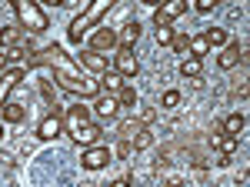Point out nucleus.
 I'll return each instance as SVG.
<instances>
[{
    "mask_svg": "<svg viewBox=\"0 0 250 187\" xmlns=\"http://www.w3.org/2000/svg\"><path fill=\"white\" fill-rule=\"evenodd\" d=\"M114 7H117V0H90L83 14H77V17L70 20V27H67V40H70V44H80L83 34H87L90 27H100V20L107 17Z\"/></svg>",
    "mask_w": 250,
    "mask_h": 187,
    "instance_id": "1",
    "label": "nucleus"
},
{
    "mask_svg": "<svg viewBox=\"0 0 250 187\" xmlns=\"http://www.w3.org/2000/svg\"><path fill=\"white\" fill-rule=\"evenodd\" d=\"M10 7H14L17 23L23 27V30H30V34H43V30L50 27V20H47L43 10H40L37 0H10Z\"/></svg>",
    "mask_w": 250,
    "mask_h": 187,
    "instance_id": "2",
    "label": "nucleus"
},
{
    "mask_svg": "<svg viewBox=\"0 0 250 187\" xmlns=\"http://www.w3.org/2000/svg\"><path fill=\"white\" fill-rule=\"evenodd\" d=\"M54 80L67 94H77V97H97L100 94V80H94V77H87V74H57Z\"/></svg>",
    "mask_w": 250,
    "mask_h": 187,
    "instance_id": "3",
    "label": "nucleus"
},
{
    "mask_svg": "<svg viewBox=\"0 0 250 187\" xmlns=\"http://www.w3.org/2000/svg\"><path fill=\"white\" fill-rule=\"evenodd\" d=\"M110 157H114V150L107 147L104 140H97V144H87V147L80 150V167L83 170H104L110 164Z\"/></svg>",
    "mask_w": 250,
    "mask_h": 187,
    "instance_id": "4",
    "label": "nucleus"
},
{
    "mask_svg": "<svg viewBox=\"0 0 250 187\" xmlns=\"http://www.w3.org/2000/svg\"><path fill=\"white\" fill-rule=\"evenodd\" d=\"M114 70L124 80H130V77L140 74V60H137V54L130 50V47H117V54H114Z\"/></svg>",
    "mask_w": 250,
    "mask_h": 187,
    "instance_id": "5",
    "label": "nucleus"
},
{
    "mask_svg": "<svg viewBox=\"0 0 250 187\" xmlns=\"http://www.w3.org/2000/svg\"><path fill=\"white\" fill-rule=\"evenodd\" d=\"M187 10V0H160V7H154V27H167Z\"/></svg>",
    "mask_w": 250,
    "mask_h": 187,
    "instance_id": "6",
    "label": "nucleus"
},
{
    "mask_svg": "<svg viewBox=\"0 0 250 187\" xmlns=\"http://www.w3.org/2000/svg\"><path fill=\"white\" fill-rule=\"evenodd\" d=\"M77 64L87 70V74H97V77L110 70V67H107V57H104V50H94V47H83V50L77 54Z\"/></svg>",
    "mask_w": 250,
    "mask_h": 187,
    "instance_id": "7",
    "label": "nucleus"
},
{
    "mask_svg": "<svg viewBox=\"0 0 250 187\" xmlns=\"http://www.w3.org/2000/svg\"><path fill=\"white\" fill-rule=\"evenodd\" d=\"M60 134H63V114H57V111L43 114L37 124V137L40 140H57Z\"/></svg>",
    "mask_w": 250,
    "mask_h": 187,
    "instance_id": "8",
    "label": "nucleus"
},
{
    "mask_svg": "<svg viewBox=\"0 0 250 187\" xmlns=\"http://www.w3.org/2000/svg\"><path fill=\"white\" fill-rule=\"evenodd\" d=\"M20 80H23V67H7V70L0 74V111H3L7 97L20 87Z\"/></svg>",
    "mask_w": 250,
    "mask_h": 187,
    "instance_id": "9",
    "label": "nucleus"
},
{
    "mask_svg": "<svg viewBox=\"0 0 250 187\" xmlns=\"http://www.w3.org/2000/svg\"><path fill=\"white\" fill-rule=\"evenodd\" d=\"M83 124H90V111H87V107L74 104V107H67V111H63V131L70 134V137H74Z\"/></svg>",
    "mask_w": 250,
    "mask_h": 187,
    "instance_id": "10",
    "label": "nucleus"
},
{
    "mask_svg": "<svg viewBox=\"0 0 250 187\" xmlns=\"http://www.w3.org/2000/svg\"><path fill=\"white\" fill-rule=\"evenodd\" d=\"M94 114L100 117V120H114L117 114H120V100H117V94H97Z\"/></svg>",
    "mask_w": 250,
    "mask_h": 187,
    "instance_id": "11",
    "label": "nucleus"
},
{
    "mask_svg": "<svg viewBox=\"0 0 250 187\" xmlns=\"http://www.w3.org/2000/svg\"><path fill=\"white\" fill-rule=\"evenodd\" d=\"M244 60V47H240V40H233V44H224V50L217 54V67L220 70H230Z\"/></svg>",
    "mask_w": 250,
    "mask_h": 187,
    "instance_id": "12",
    "label": "nucleus"
},
{
    "mask_svg": "<svg viewBox=\"0 0 250 187\" xmlns=\"http://www.w3.org/2000/svg\"><path fill=\"white\" fill-rule=\"evenodd\" d=\"M140 34H144V27H140L137 20H130V23H124V30L117 34V47H134L137 40H140Z\"/></svg>",
    "mask_w": 250,
    "mask_h": 187,
    "instance_id": "13",
    "label": "nucleus"
},
{
    "mask_svg": "<svg viewBox=\"0 0 250 187\" xmlns=\"http://www.w3.org/2000/svg\"><path fill=\"white\" fill-rule=\"evenodd\" d=\"M90 47H94V50H110V47H117V30L100 27L94 37H90Z\"/></svg>",
    "mask_w": 250,
    "mask_h": 187,
    "instance_id": "14",
    "label": "nucleus"
},
{
    "mask_svg": "<svg viewBox=\"0 0 250 187\" xmlns=\"http://www.w3.org/2000/svg\"><path fill=\"white\" fill-rule=\"evenodd\" d=\"M100 134H104V131L97 127L94 120H90V124H83V127H80V131L74 134V140H77L80 147H87V144H97V140H100Z\"/></svg>",
    "mask_w": 250,
    "mask_h": 187,
    "instance_id": "15",
    "label": "nucleus"
},
{
    "mask_svg": "<svg viewBox=\"0 0 250 187\" xmlns=\"http://www.w3.org/2000/svg\"><path fill=\"white\" fill-rule=\"evenodd\" d=\"M200 74H204V60H200V57H187V60L180 64V77H187V80H197Z\"/></svg>",
    "mask_w": 250,
    "mask_h": 187,
    "instance_id": "16",
    "label": "nucleus"
},
{
    "mask_svg": "<svg viewBox=\"0 0 250 187\" xmlns=\"http://www.w3.org/2000/svg\"><path fill=\"white\" fill-rule=\"evenodd\" d=\"M124 87V77L117 74V70H107V74H100V91H107V94H117Z\"/></svg>",
    "mask_w": 250,
    "mask_h": 187,
    "instance_id": "17",
    "label": "nucleus"
},
{
    "mask_svg": "<svg viewBox=\"0 0 250 187\" xmlns=\"http://www.w3.org/2000/svg\"><path fill=\"white\" fill-rule=\"evenodd\" d=\"M244 127H247V117L244 114H227V120H224V134H244Z\"/></svg>",
    "mask_w": 250,
    "mask_h": 187,
    "instance_id": "18",
    "label": "nucleus"
},
{
    "mask_svg": "<svg viewBox=\"0 0 250 187\" xmlns=\"http://www.w3.org/2000/svg\"><path fill=\"white\" fill-rule=\"evenodd\" d=\"M0 114H3V120H10V124H20V120L27 117V107H23V104H10V100H7Z\"/></svg>",
    "mask_w": 250,
    "mask_h": 187,
    "instance_id": "19",
    "label": "nucleus"
},
{
    "mask_svg": "<svg viewBox=\"0 0 250 187\" xmlns=\"http://www.w3.org/2000/svg\"><path fill=\"white\" fill-rule=\"evenodd\" d=\"M117 100H120V107H137V100H140V97H137L134 84H127V80H124V87L117 91Z\"/></svg>",
    "mask_w": 250,
    "mask_h": 187,
    "instance_id": "20",
    "label": "nucleus"
},
{
    "mask_svg": "<svg viewBox=\"0 0 250 187\" xmlns=\"http://www.w3.org/2000/svg\"><path fill=\"white\" fill-rule=\"evenodd\" d=\"M187 50H190V57H200V60H204V57L210 54V44H207L204 34H197V37H190V47H187Z\"/></svg>",
    "mask_w": 250,
    "mask_h": 187,
    "instance_id": "21",
    "label": "nucleus"
},
{
    "mask_svg": "<svg viewBox=\"0 0 250 187\" xmlns=\"http://www.w3.org/2000/svg\"><path fill=\"white\" fill-rule=\"evenodd\" d=\"M204 37H207L210 47H224L227 44V30L224 27H210V30H204Z\"/></svg>",
    "mask_w": 250,
    "mask_h": 187,
    "instance_id": "22",
    "label": "nucleus"
},
{
    "mask_svg": "<svg viewBox=\"0 0 250 187\" xmlns=\"http://www.w3.org/2000/svg\"><path fill=\"white\" fill-rule=\"evenodd\" d=\"M140 127H144L140 120H124V124H120V134H117V137H124V140H134Z\"/></svg>",
    "mask_w": 250,
    "mask_h": 187,
    "instance_id": "23",
    "label": "nucleus"
},
{
    "mask_svg": "<svg viewBox=\"0 0 250 187\" xmlns=\"http://www.w3.org/2000/svg\"><path fill=\"white\" fill-rule=\"evenodd\" d=\"M150 144H154V137H150V131H147V124H144V127L137 131V137H134V150H147Z\"/></svg>",
    "mask_w": 250,
    "mask_h": 187,
    "instance_id": "24",
    "label": "nucleus"
},
{
    "mask_svg": "<svg viewBox=\"0 0 250 187\" xmlns=\"http://www.w3.org/2000/svg\"><path fill=\"white\" fill-rule=\"evenodd\" d=\"M170 47L177 50V54H187V47H190V37H184V34H173Z\"/></svg>",
    "mask_w": 250,
    "mask_h": 187,
    "instance_id": "25",
    "label": "nucleus"
},
{
    "mask_svg": "<svg viewBox=\"0 0 250 187\" xmlns=\"http://www.w3.org/2000/svg\"><path fill=\"white\" fill-rule=\"evenodd\" d=\"M170 40H173V27L170 23H167V27H157V44H160V47H167Z\"/></svg>",
    "mask_w": 250,
    "mask_h": 187,
    "instance_id": "26",
    "label": "nucleus"
},
{
    "mask_svg": "<svg viewBox=\"0 0 250 187\" xmlns=\"http://www.w3.org/2000/svg\"><path fill=\"white\" fill-rule=\"evenodd\" d=\"M180 104V91H164V97H160V107H177Z\"/></svg>",
    "mask_w": 250,
    "mask_h": 187,
    "instance_id": "27",
    "label": "nucleus"
},
{
    "mask_svg": "<svg viewBox=\"0 0 250 187\" xmlns=\"http://www.w3.org/2000/svg\"><path fill=\"white\" fill-rule=\"evenodd\" d=\"M117 154H120L124 161H127V157H134V140H124V137H120V144H117Z\"/></svg>",
    "mask_w": 250,
    "mask_h": 187,
    "instance_id": "28",
    "label": "nucleus"
},
{
    "mask_svg": "<svg viewBox=\"0 0 250 187\" xmlns=\"http://www.w3.org/2000/svg\"><path fill=\"white\" fill-rule=\"evenodd\" d=\"M40 94L47 97V104H50V107H57V100H54V87H50L47 80H40Z\"/></svg>",
    "mask_w": 250,
    "mask_h": 187,
    "instance_id": "29",
    "label": "nucleus"
},
{
    "mask_svg": "<svg viewBox=\"0 0 250 187\" xmlns=\"http://www.w3.org/2000/svg\"><path fill=\"white\" fill-rule=\"evenodd\" d=\"M213 7H220V0H197V10H200V14H207Z\"/></svg>",
    "mask_w": 250,
    "mask_h": 187,
    "instance_id": "30",
    "label": "nucleus"
},
{
    "mask_svg": "<svg viewBox=\"0 0 250 187\" xmlns=\"http://www.w3.org/2000/svg\"><path fill=\"white\" fill-rule=\"evenodd\" d=\"M150 120H154V111H150V107H147V111H140V124H150Z\"/></svg>",
    "mask_w": 250,
    "mask_h": 187,
    "instance_id": "31",
    "label": "nucleus"
},
{
    "mask_svg": "<svg viewBox=\"0 0 250 187\" xmlns=\"http://www.w3.org/2000/svg\"><path fill=\"white\" fill-rule=\"evenodd\" d=\"M43 3H47V7H63L67 0H43Z\"/></svg>",
    "mask_w": 250,
    "mask_h": 187,
    "instance_id": "32",
    "label": "nucleus"
},
{
    "mask_svg": "<svg viewBox=\"0 0 250 187\" xmlns=\"http://www.w3.org/2000/svg\"><path fill=\"white\" fill-rule=\"evenodd\" d=\"M140 3H147V7H160V0H140Z\"/></svg>",
    "mask_w": 250,
    "mask_h": 187,
    "instance_id": "33",
    "label": "nucleus"
},
{
    "mask_svg": "<svg viewBox=\"0 0 250 187\" xmlns=\"http://www.w3.org/2000/svg\"><path fill=\"white\" fill-rule=\"evenodd\" d=\"M0 137H3V124H0Z\"/></svg>",
    "mask_w": 250,
    "mask_h": 187,
    "instance_id": "34",
    "label": "nucleus"
}]
</instances>
